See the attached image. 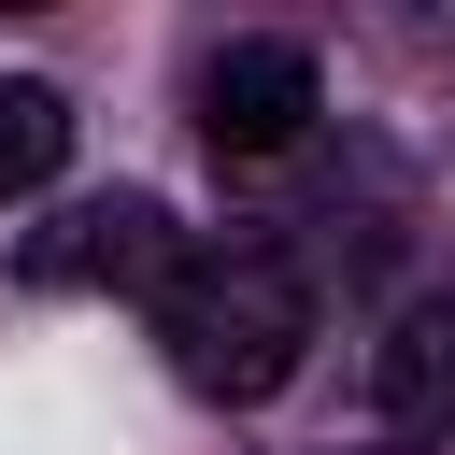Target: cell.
<instances>
[{"label":"cell","instance_id":"277c9868","mask_svg":"<svg viewBox=\"0 0 455 455\" xmlns=\"http://www.w3.org/2000/svg\"><path fill=\"white\" fill-rule=\"evenodd\" d=\"M370 384H384V412H398V427H455V284H441V299H412V313L384 327Z\"/></svg>","mask_w":455,"mask_h":455},{"label":"cell","instance_id":"3957f363","mask_svg":"<svg viewBox=\"0 0 455 455\" xmlns=\"http://www.w3.org/2000/svg\"><path fill=\"white\" fill-rule=\"evenodd\" d=\"M28 270H43V284H142V299H156V284L185 270V242H171V213H156L142 185H114V199H71V213L28 242Z\"/></svg>","mask_w":455,"mask_h":455},{"label":"cell","instance_id":"6da1fadb","mask_svg":"<svg viewBox=\"0 0 455 455\" xmlns=\"http://www.w3.org/2000/svg\"><path fill=\"white\" fill-rule=\"evenodd\" d=\"M156 341H171V370H185L199 398L256 412V398H284L299 355H313V284H299V256H270V242H199V256L156 284Z\"/></svg>","mask_w":455,"mask_h":455},{"label":"cell","instance_id":"7a4b0ae2","mask_svg":"<svg viewBox=\"0 0 455 455\" xmlns=\"http://www.w3.org/2000/svg\"><path fill=\"white\" fill-rule=\"evenodd\" d=\"M313 114H327V85L299 43H213L199 57V142L213 156H284Z\"/></svg>","mask_w":455,"mask_h":455},{"label":"cell","instance_id":"5b68a950","mask_svg":"<svg viewBox=\"0 0 455 455\" xmlns=\"http://www.w3.org/2000/svg\"><path fill=\"white\" fill-rule=\"evenodd\" d=\"M71 171V100L43 71H0V199H43Z\"/></svg>","mask_w":455,"mask_h":455}]
</instances>
